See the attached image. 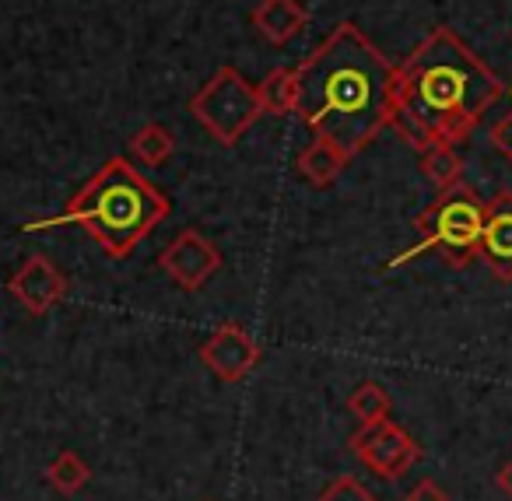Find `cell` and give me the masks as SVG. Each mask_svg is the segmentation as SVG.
<instances>
[{"label": "cell", "mask_w": 512, "mask_h": 501, "mask_svg": "<svg viewBox=\"0 0 512 501\" xmlns=\"http://www.w3.org/2000/svg\"><path fill=\"white\" fill-rule=\"evenodd\" d=\"M299 102L295 116L327 137L348 158L362 155L386 127L397 102V67L362 36L351 22H341L313 57L299 67Z\"/></svg>", "instance_id": "cell-1"}, {"label": "cell", "mask_w": 512, "mask_h": 501, "mask_svg": "<svg viewBox=\"0 0 512 501\" xmlns=\"http://www.w3.org/2000/svg\"><path fill=\"white\" fill-rule=\"evenodd\" d=\"M130 151L137 155V162L158 169V165H165L176 155V137H172V130L162 127V123H148V127H141L130 137Z\"/></svg>", "instance_id": "cell-16"}, {"label": "cell", "mask_w": 512, "mask_h": 501, "mask_svg": "<svg viewBox=\"0 0 512 501\" xmlns=\"http://www.w3.org/2000/svg\"><path fill=\"white\" fill-rule=\"evenodd\" d=\"M348 410L358 424H376V421H386L393 410V400L379 382H358L348 396Z\"/></svg>", "instance_id": "cell-17"}, {"label": "cell", "mask_w": 512, "mask_h": 501, "mask_svg": "<svg viewBox=\"0 0 512 501\" xmlns=\"http://www.w3.org/2000/svg\"><path fill=\"white\" fill-rule=\"evenodd\" d=\"M421 172H425V179L435 190H449V186H456L463 179V158L456 155L453 144L435 141L432 148L421 151Z\"/></svg>", "instance_id": "cell-14"}, {"label": "cell", "mask_w": 512, "mask_h": 501, "mask_svg": "<svg viewBox=\"0 0 512 501\" xmlns=\"http://www.w3.org/2000/svg\"><path fill=\"white\" fill-rule=\"evenodd\" d=\"M309 22L302 0H260L253 11V29L271 46H288Z\"/></svg>", "instance_id": "cell-11"}, {"label": "cell", "mask_w": 512, "mask_h": 501, "mask_svg": "<svg viewBox=\"0 0 512 501\" xmlns=\"http://www.w3.org/2000/svg\"><path fill=\"white\" fill-rule=\"evenodd\" d=\"M495 484H498V491H502L505 498L512 501V459H509V463L502 466V470L495 473Z\"/></svg>", "instance_id": "cell-21"}, {"label": "cell", "mask_w": 512, "mask_h": 501, "mask_svg": "<svg viewBox=\"0 0 512 501\" xmlns=\"http://www.w3.org/2000/svg\"><path fill=\"white\" fill-rule=\"evenodd\" d=\"M484 214H488V204L470 186L456 183L449 190H439V197L414 218L418 242L400 256H393L386 270L404 267L425 253H439L449 267H470L474 260H481Z\"/></svg>", "instance_id": "cell-4"}, {"label": "cell", "mask_w": 512, "mask_h": 501, "mask_svg": "<svg viewBox=\"0 0 512 501\" xmlns=\"http://www.w3.org/2000/svg\"><path fill=\"white\" fill-rule=\"evenodd\" d=\"M404 501H449V494L442 491V487L435 484L432 477H425V480H418V484H414L411 491L404 494Z\"/></svg>", "instance_id": "cell-19"}, {"label": "cell", "mask_w": 512, "mask_h": 501, "mask_svg": "<svg viewBox=\"0 0 512 501\" xmlns=\"http://www.w3.org/2000/svg\"><path fill=\"white\" fill-rule=\"evenodd\" d=\"M190 113L214 141L232 148V144H239V137L264 116V109H260L256 85H249L235 67H221V71L190 99Z\"/></svg>", "instance_id": "cell-5"}, {"label": "cell", "mask_w": 512, "mask_h": 501, "mask_svg": "<svg viewBox=\"0 0 512 501\" xmlns=\"http://www.w3.org/2000/svg\"><path fill=\"white\" fill-rule=\"evenodd\" d=\"M320 501H379L358 477H334L323 487Z\"/></svg>", "instance_id": "cell-18"}, {"label": "cell", "mask_w": 512, "mask_h": 501, "mask_svg": "<svg viewBox=\"0 0 512 501\" xmlns=\"http://www.w3.org/2000/svg\"><path fill=\"white\" fill-rule=\"evenodd\" d=\"M8 291L29 316H46V312H53L67 298V277L46 256H29L11 274Z\"/></svg>", "instance_id": "cell-9"}, {"label": "cell", "mask_w": 512, "mask_h": 501, "mask_svg": "<svg viewBox=\"0 0 512 501\" xmlns=\"http://www.w3.org/2000/svg\"><path fill=\"white\" fill-rule=\"evenodd\" d=\"M46 480H50L53 491H60V494L71 498V494H81L88 487V480H92V466H88L74 449H64L50 466H46Z\"/></svg>", "instance_id": "cell-15"}, {"label": "cell", "mask_w": 512, "mask_h": 501, "mask_svg": "<svg viewBox=\"0 0 512 501\" xmlns=\"http://www.w3.org/2000/svg\"><path fill=\"white\" fill-rule=\"evenodd\" d=\"M351 452L362 459V466H369V470L383 480H400L421 456H425L421 445L414 442L397 421H390V417L376 424H362V428L351 435Z\"/></svg>", "instance_id": "cell-6"}, {"label": "cell", "mask_w": 512, "mask_h": 501, "mask_svg": "<svg viewBox=\"0 0 512 501\" xmlns=\"http://www.w3.org/2000/svg\"><path fill=\"white\" fill-rule=\"evenodd\" d=\"M256 95H260L264 116L295 113V102H299V74H295V67H278V71H271L256 85Z\"/></svg>", "instance_id": "cell-13"}, {"label": "cell", "mask_w": 512, "mask_h": 501, "mask_svg": "<svg viewBox=\"0 0 512 501\" xmlns=\"http://www.w3.org/2000/svg\"><path fill=\"white\" fill-rule=\"evenodd\" d=\"M158 267H162V274L169 277L176 288L200 291V288H207V281L221 270V253L207 235L197 232V228H183V232L165 246V253L158 256Z\"/></svg>", "instance_id": "cell-7"}, {"label": "cell", "mask_w": 512, "mask_h": 501, "mask_svg": "<svg viewBox=\"0 0 512 501\" xmlns=\"http://www.w3.org/2000/svg\"><path fill=\"white\" fill-rule=\"evenodd\" d=\"M200 361L207 365V372L221 382H242L253 375V368L260 365V344L256 337L239 323H221L211 337L200 344Z\"/></svg>", "instance_id": "cell-8"}, {"label": "cell", "mask_w": 512, "mask_h": 501, "mask_svg": "<svg viewBox=\"0 0 512 501\" xmlns=\"http://www.w3.org/2000/svg\"><path fill=\"white\" fill-rule=\"evenodd\" d=\"M481 260L498 281H512V190H502L488 200L481 235Z\"/></svg>", "instance_id": "cell-10"}, {"label": "cell", "mask_w": 512, "mask_h": 501, "mask_svg": "<svg viewBox=\"0 0 512 501\" xmlns=\"http://www.w3.org/2000/svg\"><path fill=\"white\" fill-rule=\"evenodd\" d=\"M491 141H495V148L512 162V113L502 116V120L495 123V130H491Z\"/></svg>", "instance_id": "cell-20"}, {"label": "cell", "mask_w": 512, "mask_h": 501, "mask_svg": "<svg viewBox=\"0 0 512 501\" xmlns=\"http://www.w3.org/2000/svg\"><path fill=\"white\" fill-rule=\"evenodd\" d=\"M498 99V74L446 25L428 32L397 67L393 109L411 113L435 141H467Z\"/></svg>", "instance_id": "cell-2"}, {"label": "cell", "mask_w": 512, "mask_h": 501, "mask_svg": "<svg viewBox=\"0 0 512 501\" xmlns=\"http://www.w3.org/2000/svg\"><path fill=\"white\" fill-rule=\"evenodd\" d=\"M348 162L351 158L344 155L334 141H327V137H313V141L306 144V151L299 155V176L306 179L309 186L323 190V186L337 183V176H341Z\"/></svg>", "instance_id": "cell-12"}, {"label": "cell", "mask_w": 512, "mask_h": 501, "mask_svg": "<svg viewBox=\"0 0 512 501\" xmlns=\"http://www.w3.org/2000/svg\"><path fill=\"white\" fill-rule=\"evenodd\" d=\"M172 204L158 186H151L127 158H109L85 186L71 197L60 214L29 221L22 232H50V228H85L113 260H127L165 218Z\"/></svg>", "instance_id": "cell-3"}]
</instances>
